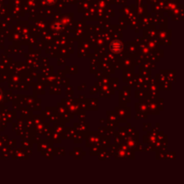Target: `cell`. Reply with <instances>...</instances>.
Here are the masks:
<instances>
[{
  "instance_id": "cell-1",
  "label": "cell",
  "mask_w": 184,
  "mask_h": 184,
  "mask_svg": "<svg viewBox=\"0 0 184 184\" xmlns=\"http://www.w3.org/2000/svg\"><path fill=\"white\" fill-rule=\"evenodd\" d=\"M121 49H122V44H121V42H119V41H114V42L112 44V50H113L114 52H119V51H121Z\"/></svg>"
}]
</instances>
